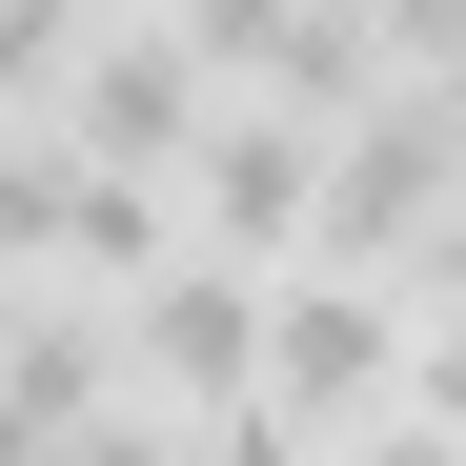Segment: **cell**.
<instances>
[{"instance_id":"obj_1","label":"cell","mask_w":466,"mask_h":466,"mask_svg":"<svg viewBox=\"0 0 466 466\" xmlns=\"http://www.w3.org/2000/svg\"><path fill=\"white\" fill-rule=\"evenodd\" d=\"M406 365H426V304H406V264H325V244H304V264L264 284V446L406 426Z\"/></svg>"},{"instance_id":"obj_2","label":"cell","mask_w":466,"mask_h":466,"mask_svg":"<svg viewBox=\"0 0 466 466\" xmlns=\"http://www.w3.org/2000/svg\"><path fill=\"white\" fill-rule=\"evenodd\" d=\"M264 284L284 264H244V244H183L122 284V345H142V426H244L264 446Z\"/></svg>"},{"instance_id":"obj_3","label":"cell","mask_w":466,"mask_h":466,"mask_svg":"<svg viewBox=\"0 0 466 466\" xmlns=\"http://www.w3.org/2000/svg\"><path fill=\"white\" fill-rule=\"evenodd\" d=\"M446 183H466V102L426 82H365L345 122H325V264H406L426 223H446Z\"/></svg>"},{"instance_id":"obj_4","label":"cell","mask_w":466,"mask_h":466,"mask_svg":"<svg viewBox=\"0 0 466 466\" xmlns=\"http://www.w3.org/2000/svg\"><path fill=\"white\" fill-rule=\"evenodd\" d=\"M41 122L82 142V163H142V183H183V163H203V122H223V61H203L183 21H142V0H122V21L61 61V102H41Z\"/></svg>"},{"instance_id":"obj_5","label":"cell","mask_w":466,"mask_h":466,"mask_svg":"<svg viewBox=\"0 0 466 466\" xmlns=\"http://www.w3.org/2000/svg\"><path fill=\"white\" fill-rule=\"evenodd\" d=\"M183 223H203V244H244V264H304V244H325V102L223 82L203 163H183Z\"/></svg>"},{"instance_id":"obj_6","label":"cell","mask_w":466,"mask_h":466,"mask_svg":"<svg viewBox=\"0 0 466 466\" xmlns=\"http://www.w3.org/2000/svg\"><path fill=\"white\" fill-rule=\"evenodd\" d=\"M142 426V345H122V304L102 284H21V325H0V446H122Z\"/></svg>"},{"instance_id":"obj_7","label":"cell","mask_w":466,"mask_h":466,"mask_svg":"<svg viewBox=\"0 0 466 466\" xmlns=\"http://www.w3.org/2000/svg\"><path fill=\"white\" fill-rule=\"evenodd\" d=\"M61 183H82V142H61V122L21 142V102H0V264H41V244H61Z\"/></svg>"},{"instance_id":"obj_8","label":"cell","mask_w":466,"mask_h":466,"mask_svg":"<svg viewBox=\"0 0 466 466\" xmlns=\"http://www.w3.org/2000/svg\"><path fill=\"white\" fill-rule=\"evenodd\" d=\"M446 102H466V61H446Z\"/></svg>"}]
</instances>
